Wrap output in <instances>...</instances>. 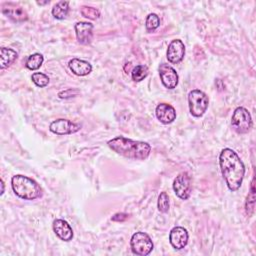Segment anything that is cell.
<instances>
[{
  "mask_svg": "<svg viewBox=\"0 0 256 256\" xmlns=\"http://www.w3.org/2000/svg\"><path fill=\"white\" fill-rule=\"evenodd\" d=\"M219 165L229 190H238L244 178L245 167L237 153L230 148L223 149L219 155Z\"/></svg>",
  "mask_w": 256,
  "mask_h": 256,
  "instance_id": "1",
  "label": "cell"
},
{
  "mask_svg": "<svg viewBox=\"0 0 256 256\" xmlns=\"http://www.w3.org/2000/svg\"><path fill=\"white\" fill-rule=\"evenodd\" d=\"M107 144L117 154L133 160H144L151 152V146L147 142L134 141L123 136L115 137Z\"/></svg>",
  "mask_w": 256,
  "mask_h": 256,
  "instance_id": "2",
  "label": "cell"
},
{
  "mask_svg": "<svg viewBox=\"0 0 256 256\" xmlns=\"http://www.w3.org/2000/svg\"><path fill=\"white\" fill-rule=\"evenodd\" d=\"M11 186L14 193L24 200H34L42 196L40 185L35 180L21 174L12 177Z\"/></svg>",
  "mask_w": 256,
  "mask_h": 256,
  "instance_id": "3",
  "label": "cell"
},
{
  "mask_svg": "<svg viewBox=\"0 0 256 256\" xmlns=\"http://www.w3.org/2000/svg\"><path fill=\"white\" fill-rule=\"evenodd\" d=\"M209 104L208 96L201 90L194 89L188 94L189 111L194 117H201L207 110Z\"/></svg>",
  "mask_w": 256,
  "mask_h": 256,
  "instance_id": "4",
  "label": "cell"
},
{
  "mask_svg": "<svg viewBox=\"0 0 256 256\" xmlns=\"http://www.w3.org/2000/svg\"><path fill=\"white\" fill-rule=\"evenodd\" d=\"M231 125L239 134L248 133L252 126V118L249 111L244 107H237L233 112Z\"/></svg>",
  "mask_w": 256,
  "mask_h": 256,
  "instance_id": "5",
  "label": "cell"
},
{
  "mask_svg": "<svg viewBox=\"0 0 256 256\" xmlns=\"http://www.w3.org/2000/svg\"><path fill=\"white\" fill-rule=\"evenodd\" d=\"M131 250L134 254L139 256H146L153 250V242L148 234L144 232H136L132 235L130 240Z\"/></svg>",
  "mask_w": 256,
  "mask_h": 256,
  "instance_id": "6",
  "label": "cell"
},
{
  "mask_svg": "<svg viewBox=\"0 0 256 256\" xmlns=\"http://www.w3.org/2000/svg\"><path fill=\"white\" fill-rule=\"evenodd\" d=\"M173 190L177 197L187 200L191 194V179L187 172H182L173 181Z\"/></svg>",
  "mask_w": 256,
  "mask_h": 256,
  "instance_id": "7",
  "label": "cell"
},
{
  "mask_svg": "<svg viewBox=\"0 0 256 256\" xmlns=\"http://www.w3.org/2000/svg\"><path fill=\"white\" fill-rule=\"evenodd\" d=\"M81 129V125L68 119H57L50 123L49 130L57 135H67L76 133Z\"/></svg>",
  "mask_w": 256,
  "mask_h": 256,
  "instance_id": "8",
  "label": "cell"
},
{
  "mask_svg": "<svg viewBox=\"0 0 256 256\" xmlns=\"http://www.w3.org/2000/svg\"><path fill=\"white\" fill-rule=\"evenodd\" d=\"M159 75L162 84L168 89H174L178 84V74L176 70L166 63L159 66Z\"/></svg>",
  "mask_w": 256,
  "mask_h": 256,
  "instance_id": "9",
  "label": "cell"
},
{
  "mask_svg": "<svg viewBox=\"0 0 256 256\" xmlns=\"http://www.w3.org/2000/svg\"><path fill=\"white\" fill-rule=\"evenodd\" d=\"M170 244L177 250L183 249L188 243V232L184 227L176 226L171 229L169 234Z\"/></svg>",
  "mask_w": 256,
  "mask_h": 256,
  "instance_id": "10",
  "label": "cell"
},
{
  "mask_svg": "<svg viewBox=\"0 0 256 256\" xmlns=\"http://www.w3.org/2000/svg\"><path fill=\"white\" fill-rule=\"evenodd\" d=\"M185 55V46L184 43L179 40L175 39L170 42L167 49V59L170 63L177 64L184 58Z\"/></svg>",
  "mask_w": 256,
  "mask_h": 256,
  "instance_id": "11",
  "label": "cell"
},
{
  "mask_svg": "<svg viewBox=\"0 0 256 256\" xmlns=\"http://www.w3.org/2000/svg\"><path fill=\"white\" fill-rule=\"evenodd\" d=\"M2 13L14 22H24L28 19L26 11L14 3H5L2 6Z\"/></svg>",
  "mask_w": 256,
  "mask_h": 256,
  "instance_id": "12",
  "label": "cell"
},
{
  "mask_svg": "<svg viewBox=\"0 0 256 256\" xmlns=\"http://www.w3.org/2000/svg\"><path fill=\"white\" fill-rule=\"evenodd\" d=\"M75 33L79 43L89 44L93 38V25L89 22H77L75 24Z\"/></svg>",
  "mask_w": 256,
  "mask_h": 256,
  "instance_id": "13",
  "label": "cell"
},
{
  "mask_svg": "<svg viewBox=\"0 0 256 256\" xmlns=\"http://www.w3.org/2000/svg\"><path fill=\"white\" fill-rule=\"evenodd\" d=\"M155 114L157 119L163 124L172 123L176 119V111L173 106L167 103H160L157 105Z\"/></svg>",
  "mask_w": 256,
  "mask_h": 256,
  "instance_id": "14",
  "label": "cell"
},
{
  "mask_svg": "<svg viewBox=\"0 0 256 256\" xmlns=\"http://www.w3.org/2000/svg\"><path fill=\"white\" fill-rule=\"evenodd\" d=\"M53 230L55 234L63 241H70L73 238V230L67 221L63 219H56L53 222Z\"/></svg>",
  "mask_w": 256,
  "mask_h": 256,
  "instance_id": "15",
  "label": "cell"
},
{
  "mask_svg": "<svg viewBox=\"0 0 256 256\" xmlns=\"http://www.w3.org/2000/svg\"><path fill=\"white\" fill-rule=\"evenodd\" d=\"M68 66H69V69L72 71V73L77 76L88 75L92 70V66L88 61L78 59V58L71 59L68 63Z\"/></svg>",
  "mask_w": 256,
  "mask_h": 256,
  "instance_id": "16",
  "label": "cell"
},
{
  "mask_svg": "<svg viewBox=\"0 0 256 256\" xmlns=\"http://www.w3.org/2000/svg\"><path fill=\"white\" fill-rule=\"evenodd\" d=\"M18 54L15 50L11 49V48H6V47H1L0 48V66L1 69H5L7 67H9L11 64H13L15 62V60L17 59Z\"/></svg>",
  "mask_w": 256,
  "mask_h": 256,
  "instance_id": "17",
  "label": "cell"
},
{
  "mask_svg": "<svg viewBox=\"0 0 256 256\" xmlns=\"http://www.w3.org/2000/svg\"><path fill=\"white\" fill-rule=\"evenodd\" d=\"M69 13V2L68 1H59L52 8V15L58 20L65 19Z\"/></svg>",
  "mask_w": 256,
  "mask_h": 256,
  "instance_id": "18",
  "label": "cell"
},
{
  "mask_svg": "<svg viewBox=\"0 0 256 256\" xmlns=\"http://www.w3.org/2000/svg\"><path fill=\"white\" fill-rule=\"evenodd\" d=\"M43 55L40 53H34L31 54L27 60H26V64L25 66L29 69V70H37L41 67L42 63H43Z\"/></svg>",
  "mask_w": 256,
  "mask_h": 256,
  "instance_id": "19",
  "label": "cell"
},
{
  "mask_svg": "<svg viewBox=\"0 0 256 256\" xmlns=\"http://www.w3.org/2000/svg\"><path fill=\"white\" fill-rule=\"evenodd\" d=\"M148 75V68L145 65H137L132 69L131 76L135 82H140Z\"/></svg>",
  "mask_w": 256,
  "mask_h": 256,
  "instance_id": "20",
  "label": "cell"
},
{
  "mask_svg": "<svg viewBox=\"0 0 256 256\" xmlns=\"http://www.w3.org/2000/svg\"><path fill=\"white\" fill-rule=\"evenodd\" d=\"M160 25V18L157 14L155 13H150L147 18H146V22H145V27L146 30L148 32H153L154 30H156Z\"/></svg>",
  "mask_w": 256,
  "mask_h": 256,
  "instance_id": "21",
  "label": "cell"
},
{
  "mask_svg": "<svg viewBox=\"0 0 256 256\" xmlns=\"http://www.w3.org/2000/svg\"><path fill=\"white\" fill-rule=\"evenodd\" d=\"M80 12L83 17L90 19V20H96L100 16V12L98 9L90 6H82L80 9Z\"/></svg>",
  "mask_w": 256,
  "mask_h": 256,
  "instance_id": "22",
  "label": "cell"
},
{
  "mask_svg": "<svg viewBox=\"0 0 256 256\" xmlns=\"http://www.w3.org/2000/svg\"><path fill=\"white\" fill-rule=\"evenodd\" d=\"M31 79L33 83L38 87H45L49 83V77L41 72H35L32 74Z\"/></svg>",
  "mask_w": 256,
  "mask_h": 256,
  "instance_id": "23",
  "label": "cell"
},
{
  "mask_svg": "<svg viewBox=\"0 0 256 256\" xmlns=\"http://www.w3.org/2000/svg\"><path fill=\"white\" fill-rule=\"evenodd\" d=\"M254 203H255V191H254V178H253L252 183H251V190L247 196V200H246V204H245V209H246V212L248 215H251V213L253 212Z\"/></svg>",
  "mask_w": 256,
  "mask_h": 256,
  "instance_id": "24",
  "label": "cell"
},
{
  "mask_svg": "<svg viewBox=\"0 0 256 256\" xmlns=\"http://www.w3.org/2000/svg\"><path fill=\"white\" fill-rule=\"evenodd\" d=\"M158 210L162 213H166L169 210V197L166 192H161L157 202Z\"/></svg>",
  "mask_w": 256,
  "mask_h": 256,
  "instance_id": "25",
  "label": "cell"
},
{
  "mask_svg": "<svg viewBox=\"0 0 256 256\" xmlns=\"http://www.w3.org/2000/svg\"><path fill=\"white\" fill-rule=\"evenodd\" d=\"M78 93H79L78 90H75V89L70 88V89H67V90H64V91L59 92L58 96H59L60 98H62V99H63V98H70V97L76 96Z\"/></svg>",
  "mask_w": 256,
  "mask_h": 256,
  "instance_id": "26",
  "label": "cell"
},
{
  "mask_svg": "<svg viewBox=\"0 0 256 256\" xmlns=\"http://www.w3.org/2000/svg\"><path fill=\"white\" fill-rule=\"evenodd\" d=\"M128 217H129V215L126 213H117L112 217V220L116 221V222H123L126 219H128Z\"/></svg>",
  "mask_w": 256,
  "mask_h": 256,
  "instance_id": "27",
  "label": "cell"
},
{
  "mask_svg": "<svg viewBox=\"0 0 256 256\" xmlns=\"http://www.w3.org/2000/svg\"><path fill=\"white\" fill-rule=\"evenodd\" d=\"M1 188H2V189H1V192H0V194L2 195V194L4 193V182H3V180H2V179H1Z\"/></svg>",
  "mask_w": 256,
  "mask_h": 256,
  "instance_id": "28",
  "label": "cell"
}]
</instances>
